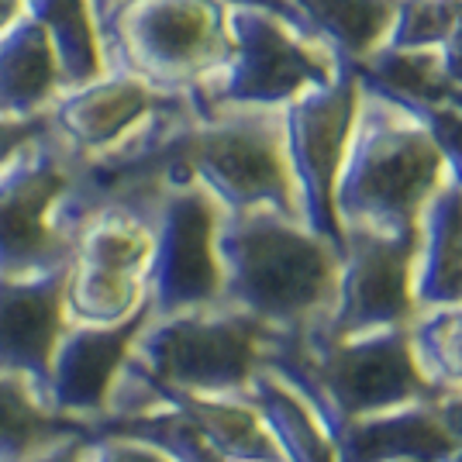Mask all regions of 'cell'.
I'll return each instance as SVG.
<instances>
[{
    "instance_id": "obj_1",
    "label": "cell",
    "mask_w": 462,
    "mask_h": 462,
    "mask_svg": "<svg viewBox=\"0 0 462 462\" xmlns=\"http://www.w3.org/2000/svg\"><path fill=\"white\" fill-rule=\"evenodd\" d=\"M259 366L308 401L328 439L363 414L431 401L439 393V386L414 363L407 325L348 338H328L310 325L266 328L259 342Z\"/></svg>"
},
{
    "instance_id": "obj_2",
    "label": "cell",
    "mask_w": 462,
    "mask_h": 462,
    "mask_svg": "<svg viewBox=\"0 0 462 462\" xmlns=\"http://www.w3.org/2000/svg\"><path fill=\"white\" fill-rule=\"evenodd\" d=\"M221 297L266 328H297L331 300L338 252L290 214L221 211L214 231Z\"/></svg>"
},
{
    "instance_id": "obj_3",
    "label": "cell",
    "mask_w": 462,
    "mask_h": 462,
    "mask_svg": "<svg viewBox=\"0 0 462 462\" xmlns=\"http://www.w3.org/2000/svg\"><path fill=\"white\" fill-rule=\"evenodd\" d=\"M442 183L445 162L428 132L404 107L363 87L335 180V214L342 231H414L428 197Z\"/></svg>"
},
{
    "instance_id": "obj_4",
    "label": "cell",
    "mask_w": 462,
    "mask_h": 462,
    "mask_svg": "<svg viewBox=\"0 0 462 462\" xmlns=\"http://www.w3.org/2000/svg\"><path fill=\"white\" fill-rule=\"evenodd\" d=\"M104 69L190 97L228 62L225 0H90Z\"/></svg>"
},
{
    "instance_id": "obj_5",
    "label": "cell",
    "mask_w": 462,
    "mask_h": 462,
    "mask_svg": "<svg viewBox=\"0 0 462 462\" xmlns=\"http://www.w3.org/2000/svg\"><path fill=\"white\" fill-rule=\"evenodd\" d=\"M173 162L211 193L221 211L300 217L283 149V107H208L190 100L173 128Z\"/></svg>"
},
{
    "instance_id": "obj_6",
    "label": "cell",
    "mask_w": 462,
    "mask_h": 462,
    "mask_svg": "<svg viewBox=\"0 0 462 462\" xmlns=\"http://www.w3.org/2000/svg\"><path fill=\"white\" fill-rule=\"evenodd\" d=\"M228 28L231 56L197 94L187 97L193 111L283 107L310 87H325L342 66L297 21L266 7H228Z\"/></svg>"
},
{
    "instance_id": "obj_7",
    "label": "cell",
    "mask_w": 462,
    "mask_h": 462,
    "mask_svg": "<svg viewBox=\"0 0 462 462\" xmlns=\"http://www.w3.org/2000/svg\"><path fill=\"white\" fill-rule=\"evenodd\" d=\"M135 211L152 231L145 297L159 318L208 308L221 297L214 231L221 208L200 183H162Z\"/></svg>"
},
{
    "instance_id": "obj_8",
    "label": "cell",
    "mask_w": 462,
    "mask_h": 462,
    "mask_svg": "<svg viewBox=\"0 0 462 462\" xmlns=\"http://www.w3.org/2000/svg\"><path fill=\"white\" fill-rule=\"evenodd\" d=\"M266 325L242 310H183L159 325L142 328L128 348L159 383L193 393H245L249 376L259 369V342Z\"/></svg>"
},
{
    "instance_id": "obj_9",
    "label": "cell",
    "mask_w": 462,
    "mask_h": 462,
    "mask_svg": "<svg viewBox=\"0 0 462 462\" xmlns=\"http://www.w3.org/2000/svg\"><path fill=\"white\" fill-rule=\"evenodd\" d=\"M77 152L56 128L0 166V276H32L73 259L77 242L56 228V208L73 183Z\"/></svg>"
},
{
    "instance_id": "obj_10",
    "label": "cell",
    "mask_w": 462,
    "mask_h": 462,
    "mask_svg": "<svg viewBox=\"0 0 462 462\" xmlns=\"http://www.w3.org/2000/svg\"><path fill=\"white\" fill-rule=\"evenodd\" d=\"M359 94L363 87L356 69L338 66L335 79H328L325 87H310L283 104V149L300 221L338 255L346 231L335 214V180L359 111Z\"/></svg>"
},
{
    "instance_id": "obj_11",
    "label": "cell",
    "mask_w": 462,
    "mask_h": 462,
    "mask_svg": "<svg viewBox=\"0 0 462 462\" xmlns=\"http://www.w3.org/2000/svg\"><path fill=\"white\" fill-rule=\"evenodd\" d=\"M414 245H418V228L401 231V235L346 228L331 300L308 325L328 338H348V335H363L376 328L411 325Z\"/></svg>"
},
{
    "instance_id": "obj_12",
    "label": "cell",
    "mask_w": 462,
    "mask_h": 462,
    "mask_svg": "<svg viewBox=\"0 0 462 462\" xmlns=\"http://www.w3.org/2000/svg\"><path fill=\"white\" fill-rule=\"evenodd\" d=\"M149 314H152V304L149 297H142V304L115 325H87L69 335L62 331V338L52 348L45 380L35 390V401L45 411H62V414L104 411L117 369L125 363L135 335L149 325Z\"/></svg>"
},
{
    "instance_id": "obj_13",
    "label": "cell",
    "mask_w": 462,
    "mask_h": 462,
    "mask_svg": "<svg viewBox=\"0 0 462 462\" xmlns=\"http://www.w3.org/2000/svg\"><path fill=\"white\" fill-rule=\"evenodd\" d=\"M69 270L73 259L32 276H0V373L28 380L32 397L66 331Z\"/></svg>"
},
{
    "instance_id": "obj_14",
    "label": "cell",
    "mask_w": 462,
    "mask_h": 462,
    "mask_svg": "<svg viewBox=\"0 0 462 462\" xmlns=\"http://www.w3.org/2000/svg\"><path fill=\"white\" fill-rule=\"evenodd\" d=\"M173 94H159L135 77L104 73L83 87H69L49 107V121L79 155H100L128 138L155 107Z\"/></svg>"
},
{
    "instance_id": "obj_15",
    "label": "cell",
    "mask_w": 462,
    "mask_h": 462,
    "mask_svg": "<svg viewBox=\"0 0 462 462\" xmlns=\"http://www.w3.org/2000/svg\"><path fill=\"white\" fill-rule=\"evenodd\" d=\"M331 448L335 462H439L456 442L442 428L431 401H411L348 421L331 439Z\"/></svg>"
},
{
    "instance_id": "obj_16",
    "label": "cell",
    "mask_w": 462,
    "mask_h": 462,
    "mask_svg": "<svg viewBox=\"0 0 462 462\" xmlns=\"http://www.w3.org/2000/svg\"><path fill=\"white\" fill-rule=\"evenodd\" d=\"M414 308L462 304V190L445 180L418 217L411 263Z\"/></svg>"
},
{
    "instance_id": "obj_17",
    "label": "cell",
    "mask_w": 462,
    "mask_h": 462,
    "mask_svg": "<svg viewBox=\"0 0 462 462\" xmlns=\"http://www.w3.org/2000/svg\"><path fill=\"white\" fill-rule=\"evenodd\" d=\"M52 45L32 14H21L0 35V117H39L62 94Z\"/></svg>"
},
{
    "instance_id": "obj_18",
    "label": "cell",
    "mask_w": 462,
    "mask_h": 462,
    "mask_svg": "<svg viewBox=\"0 0 462 462\" xmlns=\"http://www.w3.org/2000/svg\"><path fill=\"white\" fill-rule=\"evenodd\" d=\"M297 24L342 66H359L386 39L393 0H283Z\"/></svg>"
},
{
    "instance_id": "obj_19",
    "label": "cell",
    "mask_w": 462,
    "mask_h": 462,
    "mask_svg": "<svg viewBox=\"0 0 462 462\" xmlns=\"http://www.w3.org/2000/svg\"><path fill=\"white\" fill-rule=\"evenodd\" d=\"M245 401H249L259 418L273 435V442L280 445L287 462H335L331 439L314 418V411L300 393H293L280 376H273L270 369H255L245 383Z\"/></svg>"
},
{
    "instance_id": "obj_20",
    "label": "cell",
    "mask_w": 462,
    "mask_h": 462,
    "mask_svg": "<svg viewBox=\"0 0 462 462\" xmlns=\"http://www.w3.org/2000/svg\"><path fill=\"white\" fill-rule=\"evenodd\" d=\"M24 14H32L42 24L56 52L59 77L66 90L107 73L90 0H24Z\"/></svg>"
},
{
    "instance_id": "obj_21",
    "label": "cell",
    "mask_w": 462,
    "mask_h": 462,
    "mask_svg": "<svg viewBox=\"0 0 462 462\" xmlns=\"http://www.w3.org/2000/svg\"><path fill=\"white\" fill-rule=\"evenodd\" d=\"M97 435H125L149 442L170 462H228L183 407L162 397H145L128 414H111L97 428Z\"/></svg>"
},
{
    "instance_id": "obj_22",
    "label": "cell",
    "mask_w": 462,
    "mask_h": 462,
    "mask_svg": "<svg viewBox=\"0 0 462 462\" xmlns=\"http://www.w3.org/2000/svg\"><path fill=\"white\" fill-rule=\"evenodd\" d=\"M66 431H77V424L45 411L21 376L0 373V462L21 459Z\"/></svg>"
},
{
    "instance_id": "obj_23",
    "label": "cell",
    "mask_w": 462,
    "mask_h": 462,
    "mask_svg": "<svg viewBox=\"0 0 462 462\" xmlns=\"http://www.w3.org/2000/svg\"><path fill=\"white\" fill-rule=\"evenodd\" d=\"M411 331L414 363L431 383L462 386V304L431 308Z\"/></svg>"
},
{
    "instance_id": "obj_24",
    "label": "cell",
    "mask_w": 462,
    "mask_h": 462,
    "mask_svg": "<svg viewBox=\"0 0 462 462\" xmlns=\"http://www.w3.org/2000/svg\"><path fill=\"white\" fill-rule=\"evenodd\" d=\"M462 21V0H393L386 49H439Z\"/></svg>"
},
{
    "instance_id": "obj_25",
    "label": "cell",
    "mask_w": 462,
    "mask_h": 462,
    "mask_svg": "<svg viewBox=\"0 0 462 462\" xmlns=\"http://www.w3.org/2000/svg\"><path fill=\"white\" fill-rule=\"evenodd\" d=\"M421 125L445 162V180L462 190V107L456 104H424V100H393Z\"/></svg>"
},
{
    "instance_id": "obj_26",
    "label": "cell",
    "mask_w": 462,
    "mask_h": 462,
    "mask_svg": "<svg viewBox=\"0 0 462 462\" xmlns=\"http://www.w3.org/2000/svg\"><path fill=\"white\" fill-rule=\"evenodd\" d=\"M83 462H170L159 448L125 435H97L90 452L83 448Z\"/></svg>"
},
{
    "instance_id": "obj_27",
    "label": "cell",
    "mask_w": 462,
    "mask_h": 462,
    "mask_svg": "<svg viewBox=\"0 0 462 462\" xmlns=\"http://www.w3.org/2000/svg\"><path fill=\"white\" fill-rule=\"evenodd\" d=\"M52 128V121L49 115H39V117H0V166H7L14 155L28 145V142H35L42 132H49Z\"/></svg>"
},
{
    "instance_id": "obj_28",
    "label": "cell",
    "mask_w": 462,
    "mask_h": 462,
    "mask_svg": "<svg viewBox=\"0 0 462 462\" xmlns=\"http://www.w3.org/2000/svg\"><path fill=\"white\" fill-rule=\"evenodd\" d=\"M11 462H83V431H66V435H59L56 442L42 445L35 452H28V456H21V459H11Z\"/></svg>"
},
{
    "instance_id": "obj_29",
    "label": "cell",
    "mask_w": 462,
    "mask_h": 462,
    "mask_svg": "<svg viewBox=\"0 0 462 462\" xmlns=\"http://www.w3.org/2000/svg\"><path fill=\"white\" fill-rule=\"evenodd\" d=\"M431 407H435L442 428L452 435V442L462 445V390H439L431 397Z\"/></svg>"
},
{
    "instance_id": "obj_30",
    "label": "cell",
    "mask_w": 462,
    "mask_h": 462,
    "mask_svg": "<svg viewBox=\"0 0 462 462\" xmlns=\"http://www.w3.org/2000/svg\"><path fill=\"white\" fill-rule=\"evenodd\" d=\"M24 14V0H0V35Z\"/></svg>"
},
{
    "instance_id": "obj_31",
    "label": "cell",
    "mask_w": 462,
    "mask_h": 462,
    "mask_svg": "<svg viewBox=\"0 0 462 462\" xmlns=\"http://www.w3.org/2000/svg\"><path fill=\"white\" fill-rule=\"evenodd\" d=\"M228 7H238V4H249V7H266V11H276V14H283V18L297 21L293 14H290V7L283 4V0H225Z\"/></svg>"
},
{
    "instance_id": "obj_32",
    "label": "cell",
    "mask_w": 462,
    "mask_h": 462,
    "mask_svg": "<svg viewBox=\"0 0 462 462\" xmlns=\"http://www.w3.org/2000/svg\"><path fill=\"white\" fill-rule=\"evenodd\" d=\"M439 462H462V445H456V448H452V452H448L445 459H439Z\"/></svg>"
},
{
    "instance_id": "obj_33",
    "label": "cell",
    "mask_w": 462,
    "mask_h": 462,
    "mask_svg": "<svg viewBox=\"0 0 462 462\" xmlns=\"http://www.w3.org/2000/svg\"><path fill=\"white\" fill-rule=\"evenodd\" d=\"M397 462H411V459H397Z\"/></svg>"
}]
</instances>
